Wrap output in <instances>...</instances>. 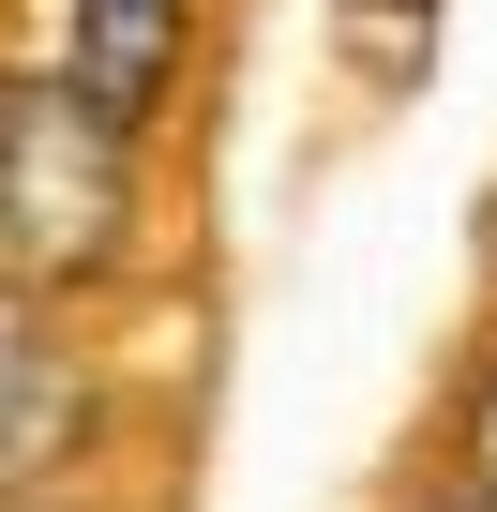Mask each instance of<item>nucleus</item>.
<instances>
[{
  "mask_svg": "<svg viewBox=\"0 0 497 512\" xmlns=\"http://www.w3.org/2000/svg\"><path fill=\"white\" fill-rule=\"evenodd\" d=\"M136 136L106 91H76L61 61H16L0 76V272L76 302L136 256Z\"/></svg>",
  "mask_w": 497,
  "mask_h": 512,
  "instance_id": "obj_1",
  "label": "nucleus"
},
{
  "mask_svg": "<svg viewBox=\"0 0 497 512\" xmlns=\"http://www.w3.org/2000/svg\"><path fill=\"white\" fill-rule=\"evenodd\" d=\"M46 317H61L46 287L0 272V497H31V482L76 467V437H91V377H76V347H61Z\"/></svg>",
  "mask_w": 497,
  "mask_h": 512,
  "instance_id": "obj_2",
  "label": "nucleus"
},
{
  "mask_svg": "<svg viewBox=\"0 0 497 512\" xmlns=\"http://www.w3.org/2000/svg\"><path fill=\"white\" fill-rule=\"evenodd\" d=\"M46 61L76 91H106L121 121H166V91L196 61V0H46Z\"/></svg>",
  "mask_w": 497,
  "mask_h": 512,
  "instance_id": "obj_3",
  "label": "nucleus"
},
{
  "mask_svg": "<svg viewBox=\"0 0 497 512\" xmlns=\"http://www.w3.org/2000/svg\"><path fill=\"white\" fill-rule=\"evenodd\" d=\"M332 46H347L362 91H407L437 61V0H332Z\"/></svg>",
  "mask_w": 497,
  "mask_h": 512,
  "instance_id": "obj_4",
  "label": "nucleus"
},
{
  "mask_svg": "<svg viewBox=\"0 0 497 512\" xmlns=\"http://www.w3.org/2000/svg\"><path fill=\"white\" fill-rule=\"evenodd\" d=\"M452 482L497 512V362H482V377H467V407H452Z\"/></svg>",
  "mask_w": 497,
  "mask_h": 512,
  "instance_id": "obj_5",
  "label": "nucleus"
}]
</instances>
